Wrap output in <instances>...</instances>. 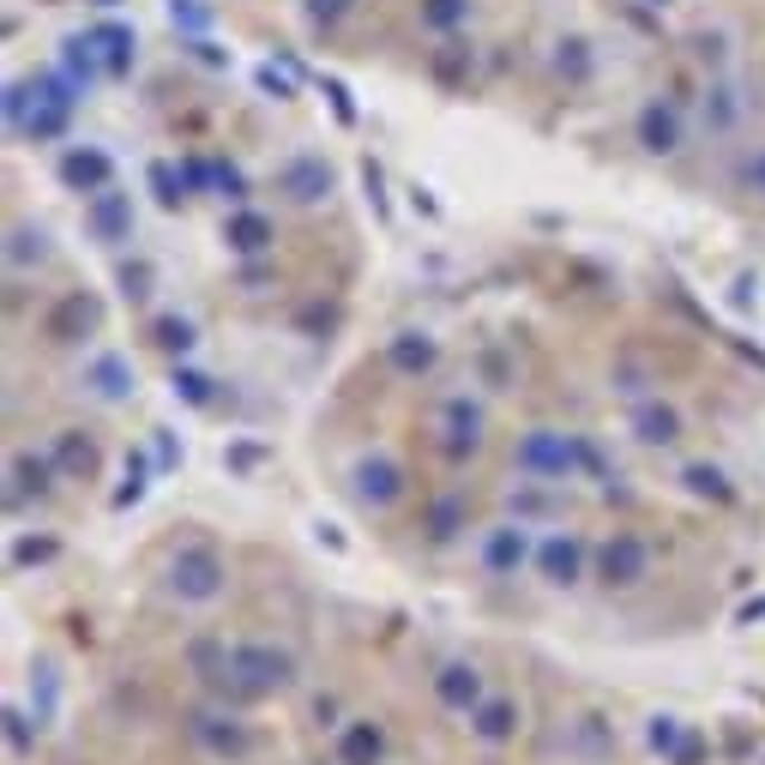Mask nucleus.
I'll return each mask as SVG.
<instances>
[{"instance_id":"obj_41","label":"nucleus","mask_w":765,"mask_h":765,"mask_svg":"<svg viewBox=\"0 0 765 765\" xmlns=\"http://www.w3.org/2000/svg\"><path fill=\"white\" fill-rule=\"evenodd\" d=\"M735 187L754 194V199H765V145H747V157L735 164Z\"/></svg>"},{"instance_id":"obj_40","label":"nucleus","mask_w":765,"mask_h":765,"mask_svg":"<svg viewBox=\"0 0 765 765\" xmlns=\"http://www.w3.org/2000/svg\"><path fill=\"white\" fill-rule=\"evenodd\" d=\"M115 277H121V296L127 302H151V284H157V266H151V259H121V272H115Z\"/></svg>"},{"instance_id":"obj_13","label":"nucleus","mask_w":765,"mask_h":765,"mask_svg":"<svg viewBox=\"0 0 765 765\" xmlns=\"http://www.w3.org/2000/svg\"><path fill=\"white\" fill-rule=\"evenodd\" d=\"M627 434L639 440V447L664 452V447H675V440L687 434V422H681V410H675L664 392H651V399H632V410H627Z\"/></svg>"},{"instance_id":"obj_3","label":"nucleus","mask_w":765,"mask_h":765,"mask_svg":"<svg viewBox=\"0 0 765 765\" xmlns=\"http://www.w3.org/2000/svg\"><path fill=\"white\" fill-rule=\"evenodd\" d=\"M182 729H187V742H194V754L212 759V765H254L259 754H266L259 724H247L242 705H224V699L182 712Z\"/></svg>"},{"instance_id":"obj_2","label":"nucleus","mask_w":765,"mask_h":765,"mask_svg":"<svg viewBox=\"0 0 765 765\" xmlns=\"http://www.w3.org/2000/svg\"><path fill=\"white\" fill-rule=\"evenodd\" d=\"M512 470L531 482H579V477H602V459L585 434H567V429H524L512 440Z\"/></svg>"},{"instance_id":"obj_51","label":"nucleus","mask_w":765,"mask_h":765,"mask_svg":"<svg viewBox=\"0 0 765 765\" xmlns=\"http://www.w3.org/2000/svg\"><path fill=\"white\" fill-rule=\"evenodd\" d=\"M7 742H12V754L31 747V724H24V712H7Z\"/></svg>"},{"instance_id":"obj_4","label":"nucleus","mask_w":765,"mask_h":765,"mask_svg":"<svg viewBox=\"0 0 765 765\" xmlns=\"http://www.w3.org/2000/svg\"><path fill=\"white\" fill-rule=\"evenodd\" d=\"M224 591H229V567L212 542H182V549H169V561H164V597L169 602H182V609H212Z\"/></svg>"},{"instance_id":"obj_7","label":"nucleus","mask_w":765,"mask_h":765,"mask_svg":"<svg viewBox=\"0 0 765 765\" xmlns=\"http://www.w3.org/2000/svg\"><path fill=\"white\" fill-rule=\"evenodd\" d=\"M477 567L489 572L494 585H507V579H519L524 567H537L531 524H524V519H494L489 531L477 537Z\"/></svg>"},{"instance_id":"obj_34","label":"nucleus","mask_w":765,"mask_h":765,"mask_svg":"<svg viewBox=\"0 0 765 765\" xmlns=\"http://www.w3.org/2000/svg\"><path fill=\"white\" fill-rule=\"evenodd\" d=\"M151 344L164 350V356L182 362L187 350L199 344V326H194V320H182V314H157V320H151Z\"/></svg>"},{"instance_id":"obj_33","label":"nucleus","mask_w":765,"mask_h":765,"mask_svg":"<svg viewBox=\"0 0 765 765\" xmlns=\"http://www.w3.org/2000/svg\"><path fill=\"white\" fill-rule=\"evenodd\" d=\"M555 482H531L524 477L519 489H507V519H524V524H537V519H549L555 512Z\"/></svg>"},{"instance_id":"obj_47","label":"nucleus","mask_w":765,"mask_h":765,"mask_svg":"<svg viewBox=\"0 0 765 765\" xmlns=\"http://www.w3.org/2000/svg\"><path fill=\"white\" fill-rule=\"evenodd\" d=\"M259 91L277 97V102H290V97H296V79H290V72H277V61H266V67H259Z\"/></svg>"},{"instance_id":"obj_50","label":"nucleus","mask_w":765,"mask_h":765,"mask_svg":"<svg viewBox=\"0 0 765 765\" xmlns=\"http://www.w3.org/2000/svg\"><path fill=\"white\" fill-rule=\"evenodd\" d=\"M362 182H367V199H374V212L386 217V194H380V187H386V182H380V164H374V157H367V164H362Z\"/></svg>"},{"instance_id":"obj_31","label":"nucleus","mask_w":765,"mask_h":765,"mask_svg":"<svg viewBox=\"0 0 765 765\" xmlns=\"http://www.w3.org/2000/svg\"><path fill=\"white\" fill-rule=\"evenodd\" d=\"M681 489L694 494V500H712V507H729L735 500V482H729V470H717V464H681Z\"/></svg>"},{"instance_id":"obj_52","label":"nucleus","mask_w":765,"mask_h":765,"mask_svg":"<svg viewBox=\"0 0 765 765\" xmlns=\"http://www.w3.org/2000/svg\"><path fill=\"white\" fill-rule=\"evenodd\" d=\"M326 97H332V109H337V121H356V109H350V91H344V85H337V79H326Z\"/></svg>"},{"instance_id":"obj_21","label":"nucleus","mask_w":765,"mask_h":765,"mask_svg":"<svg viewBox=\"0 0 765 765\" xmlns=\"http://www.w3.org/2000/svg\"><path fill=\"white\" fill-rule=\"evenodd\" d=\"M742 115H747L742 85H735L729 72H717V79L705 85V97H699V121H705V134H712V139H729L735 127H742Z\"/></svg>"},{"instance_id":"obj_17","label":"nucleus","mask_w":765,"mask_h":765,"mask_svg":"<svg viewBox=\"0 0 765 765\" xmlns=\"http://www.w3.org/2000/svg\"><path fill=\"white\" fill-rule=\"evenodd\" d=\"M434 699L447 705L452 717H470L482 699H489V681H482L477 664H464V657H452V664L434 669Z\"/></svg>"},{"instance_id":"obj_6","label":"nucleus","mask_w":765,"mask_h":765,"mask_svg":"<svg viewBox=\"0 0 765 765\" xmlns=\"http://www.w3.org/2000/svg\"><path fill=\"white\" fill-rule=\"evenodd\" d=\"M591 579L602 591H639L651 579V542L639 531H609L591 549Z\"/></svg>"},{"instance_id":"obj_22","label":"nucleus","mask_w":765,"mask_h":765,"mask_svg":"<svg viewBox=\"0 0 765 765\" xmlns=\"http://www.w3.org/2000/svg\"><path fill=\"white\" fill-rule=\"evenodd\" d=\"M7 500L12 507H24V500H49L55 494V482H61V470H55L49 452H12V464H7Z\"/></svg>"},{"instance_id":"obj_30","label":"nucleus","mask_w":765,"mask_h":765,"mask_svg":"<svg viewBox=\"0 0 765 765\" xmlns=\"http://www.w3.org/2000/svg\"><path fill=\"white\" fill-rule=\"evenodd\" d=\"M61 72H67L72 85H79V91H91L97 79H109V67H102V55H97L91 31H85V37H67V42H61Z\"/></svg>"},{"instance_id":"obj_38","label":"nucleus","mask_w":765,"mask_h":765,"mask_svg":"<svg viewBox=\"0 0 765 765\" xmlns=\"http://www.w3.org/2000/svg\"><path fill=\"white\" fill-rule=\"evenodd\" d=\"M164 12H169V24L182 37H205V31H212V19H217L212 0H164Z\"/></svg>"},{"instance_id":"obj_23","label":"nucleus","mask_w":765,"mask_h":765,"mask_svg":"<svg viewBox=\"0 0 765 765\" xmlns=\"http://www.w3.org/2000/svg\"><path fill=\"white\" fill-rule=\"evenodd\" d=\"M49 459H55V470H61V482H97L102 477V447L85 429H61V434H55Z\"/></svg>"},{"instance_id":"obj_28","label":"nucleus","mask_w":765,"mask_h":765,"mask_svg":"<svg viewBox=\"0 0 765 765\" xmlns=\"http://www.w3.org/2000/svg\"><path fill=\"white\" fill-rule=\"evenodd\" d=\"M49 229L42 224H12L7 229V272L19 277V272H37V266H49Z\"/></svg>"},{"instance_id":"obj_43","label":"nucleus","mask_w":765,"mask_h":765,"mask_svg":"<svg viewBox=\"0 0 765 765\" xmlns=\"http://www.w3.org/2000/svg\"><path fill=\"white\" fill-rule=\"evenodd\" d=\"M145 477H151V470H145V459L134 452V459H127V482H121V489H115V512L139 507V500H145Z\"/></svg>"},{"instance_id":"obj_18","label":"nucleus","mask_w":765,"mask_h":765,"mask_svg":"<svg viewBox=\"0 0 765 765\" xmlns=\"http://www.w3.org/2000/svg\"><path fill=\"white\" fill-rule=\"evenodd\" d=\"M85 392L102 404H127L139 392V374H134V362L121 356V350H97L91 362H85Z\"/></svg>"},{"instance_id":"obj_27","label":"nucleus","mask_w":765,"mask_h":765,"mask_svg":"<svg viewBox=\"0 0 765 765\" xmlns=\"http://www.w3.org/2000/svg\"><path fill=\"white\" fill-rule=\"evenodd\" d=\"M91 42H97L102 67H109V79H127V72L139 67V31H134V24L102 19V24H91Z\"/></svg>"},{"instance_id":"obj_11","label":"nucleus","mask_w":765,"mask_h":765,"mask_svg":"<svg viewBox=\"0 0 765 765\" xmlns=\"http://www.w3.org/2000/svg\"><path fill=\"white\" fill-rule=\"evenodd\" d=\"M537 579L555 585V591H572V585L591 579V542L579 531H549L537 537Z\"/></svg>"},{"instance_id":"obj_44","label":"nucleus","mask_w":765,"mask_h":765,"mask_svg":"<svg viewBox=\"0 0 765 765\" xmlns=\"http://www.w3.org/2000/svg\"><path fill=\"white\" fill-rule=\"evenodd\" d=\"M694 55L705 67H724L729 61V31H694Z\"/></svg>"},{"instance_id":"obj_8","label":"nucleus","mask_w":765,"mask_h":765,"mask_svg":"<svg viewBox=\"0 0 765 765\" xmlns=\"http://www.w3.org/2000/svg\"><path fill=\"white\" fill-rule=\"evenodd\" d=\"M272 187H277V199H284V205L314 212V205H326V199L337 194V169H332L320 151H296V157H284V164H277Z\"/></svg>"},{"instance_id":"obj_24","label":"nucleus","mask_w":765,"mask_h":765,"mask_svg":"<svg viewBox=\"0 0 765 765\" xmlns=\"http://www.w3.org/2000/svg\"><path fill=\"white\" fill-rule=\"evenodd\" d=\"M380 759H386V724H374V717H350V724H337L332 765H380Z\"/></svg>"},{"instance_id":"obj_1","label":"nucleus","mask_w":765,"mask_h":765,"mask_svg":"<svg viewBox=\"0 0 765 765\" xmlns=\"http://www.w3.org/2000/svg\"><path fill=\"white\" fill-rule=\"evenodd\" d=\"M187 664L205 687H212L224 705H266L277 694L302 681V664L290 645H272V639H194L187 645Z\"/></svg>"},{"instance_id":"obj_29","label":"nucleus","mask_w":765,"mask_h":765,"mask_svg":"<svg viewBox=\"0 0 765 765\" xmlns=\"http://www.w3.org/2000/svg\"><path fill=\"white\" fill-rule=\"evenodd\" d=\"M429 72H434V85L459 91V85H470V72H477V49L459 37H440V49L429 55Z\"/></svg>"},{"instance_id":"obj_45","label":"nucleus","mask_w":765,"mask_h":765,"mask_svg":"<svg viewBox=\"0 0 765 765\" xmlns=\"http://www.w3.org/2000/svg\"><path fill=\"white\" fill-rule=\"evenodd\" d=\"M31 79H12L7 85V127H12V134H19V127H24V115H31Z\"/></svg>"},{"instance_id":"obj_25","label":"nucleus","mask_w":765,"mask_h":765,"mask_svg":"<svg viewBox=\"0 0 765 765\" xmlns=\"http://www.w3.org/2000/svg\"><path fill=\"white\" fill-rule=\"evenodd\" d=\"M519 724H524V712H519V699H507V694H489L477 712H470V735H477L482 747L519 742Z\"/></svg>"},{"instance_id":"obj_54","label":"nucleus","mask_w":765,"mask_h":765,"mask_svg":"<svg viewBox=\"0 0 765 765\" xmlns=\"http://www.w3.org/2000/svg\"><path fill=\"white\" fill-rule=\"evenodd\" d=\"M639 7H657V12H664V7H675V0H639Z\"/></svg>"},{"instance_id":"obj_10","label":"nucleus","mask_w":765,"mask_h":765,"mask_svg":"<svg viewBox=\"0 0 765 765\" xmlns=\"http://www.w3.org/2000/svg\"><path fill=\"white\" fill-rule=\"evenodd\" d=\"M632 139H639L645 157H675L687 145V109L675 97H645L639 115H632Z\"/></svg>"},{"instance_id":"obj_15","label":"nucleus","mask_w":765,"mask_h":765,"mask_svg":"<svg viewBox=\"0 0 765 765\" xmlns=\"http://www.w3.org/2000/svg\"><path fill=\"white\" fill-rule=\"evenodd\" d=\"M85 229H91V242H102V247H127L134 242V194H121V187L91 194L85 199Z\"/></svg>"},{"instance_id":"obj_36","label":"nucleus","mask_w":765,"mask_h":765,"mask_svg":"<svg viewBox=\"0 0 765 765\" xmlns=\"http://www.w3.org/2000/svg\"><path fill=\"white\" fill-rule=\"evenodd\" d=\"M145 182H151V199L164 205V212H182V199H187V175H182V164L157 157V164L145 169Z\"/></svg>"},{"instance_id":"obj_46","label":"nucleus","mask_w":765,"mask_h":765,"mask_svg":"<svg viewBox=\"0 0 765 765\" xmlns=\"http://www.w3.org/2000/svg\"><path fill=\"white\" fill-rule=\"evenodd\" d=\"M37 561H55V542L49 537H19V542H12V567H37Z\"/></svg>"},{"instance_id":"obj_32","label":"nucleus","mask_w":765,"mask_h":765,"mask_svg":"<svg viewBox=\"0 0 765 765\" xmlns=\"http://www.w3.org/2000/svg\"><path fill=\"white\" fill-rule=\"evenodd\" d=\"M416 19L429 37H459L470 24V0H416Z\"/></svg>"},{"instance_id":"obj_37","label":"nucleus","mask_w":765,"mask_h":765,"mask_svg":"<svg viewBox=\"0 0 765 765\" xmlns=\"http://www.w3.org/2000/svg\"><path fill=\"white\" fill-rule=\"evenodd\" d=\"M591 42H585V37H561V42H555V72H561V79L567 85H591Z\"/></svg>"},{"instance_id":"obj_14","label":"nucleus","mask_w":765,"mask_h":765,"mask_svg":"<svg viewBox=\"0 0 765 765\" xmlns=\"http://www.w3.org/2000/svg\"><path fill=\"white\" fill-rule=\"evenodd\" d=\"M55 175H61L67 194L91 199V194H102V187H115V157L102 151V145H67L61 164H55Z\"/></svg>"},{"instance_id":"obj_48","label":"nucleus","mask_w":765,"mask_h":765,"mask_svg":"<svg viewBox=\"0 0 765 765\" xmlns=\"http://www.w3.org/2000/svg\"><path fill=\"white\" fill-rule=\"evenodd\" d=\"M182 49H187V55H194V61H199V67H229V55H224V49H217V42H212V37H187V42H182Z\"/></svg>"},{"instance_id":"obj_53","label":"nucleus","mask_w":765,"mask_h":765,"mask_svg":"<svg viewBox=\"0 0 765 765\" xmlns=\"http://www.w3.org/2000/svg\"><path fill=\"white\" fill-rule=\"evenodd\" d=\"M742 621H765V597H759V602H747V609H742Z\"/></svg>"},{"instance_id":"obj_42","label":"nucleus","mask_w":765,"mask_h":765,"mask_svg":"<svg viewBox=\"0 0 765 765\" xmlns=\"http://www.w3.org/2000/svg\"><path fill=\"white\" fill-rule=\"evenodd\" d=\"M212 194L229 199V205H242L247 199V175L235 169V164H224V157H212Z\"/></svg>"},{"instance_id":"obj_26","label":"nucleus","mask_w":765,"mask_h":765,"mask_svg":"<svg viewBox=\"0 0 765 765\" xmlns=\"http://www.w3.org/2000/svg\"><path fill=\"white\" fill-rule=\"evenodd\" d=\"M645 742H651V754H664L669 765H699L705 759V742L681 724V717H669V712L645 724Z\"/></svg>"},{"instance_id":"obj_39","label":"nucleus","mask_w":765,"mask_h":765,"mask_svg":"<svg viewBox=\"0 0 765 765\" xmlns=\"http://www.w3.org/2000/svg\"><path fill=\"white\" fill-rule=\"evenodd\" d=\"M356 7L362 0H302V19H307V31H337L344 19H356Z\"/></svg>"},{"instance_id":"obj_35","label":"nucleus","mask_w":765,"mask_h":765,"mask_svg":"<svg viewBox=\"0 0 765 765\" xmlns=\"http://www.w3.org/2000/svg\"><path fill=\"white\" fill-rule=\"evenodd\" d=\"M169 392H175L187 410H212V404H217V380L199 374V367H182V362H175V374H169Z\"/></svg>"},{"instance_id":"obj_49","label":"nucleus","mask_w":765,"mask_h":765,"mask_svg":"<svg viewBox=\"0 0 765 765\" xmlns=\"http://www.w3.org/2000/svg\"><path fill=\"white\" fill-rule=\"evenodd\" d=\"M182 175H187V194H212V157H187Z\"/></svg>"},{"instance_id":"obj_9","label":"nucleus","mask_w":765,"mask_h":765,"mask_svg":"<svg viewBox=\"0 0 765 765\" xmlns=\"http://www.w3.org/2000/svg\"><path fill=\"white\" fill-rule=\"evenodd\" d=\"M350 494H356L362 512H392L410 494V477L392 452H362V459L350 464Z\"/></svg>"},{"instance_id":"obj_5","label":"nucleus","mask_w":765,"mask_h":765,"mask_svg":"<svg viewBox=\"0 0 765 765\" xmlns=\"http://www.w3.org/2000/svg\"><path fill=\"white\" fill-rule=\"evenodd\" d=\"M434 447L447 464H470L482 447H489V404L470 399V392H452V399H440L434 410Z\"/></svg>"},{"instance_id":"obj_12","label":"nucleus","mask_w":765,"mask_h":765,"mask_svg":"<svg viewBox=\"0 0 765 765\" xmlns=\"http://www.w3.org/2000/svg\"><path fill=\"white\" fill-rule=\"evenodd\" d=\"M97 332H102V302L91 290H67V296L42 314V337H49V344H85V337H97Z\"/></svg>"},{"instance_id":"obj_19","label":"nucleus","mask_w":765,"mask_h":765,"mask_svg":"<svg viewBox=\"0 0 765 765\" xmlns=\"http://www.w3.org/2000/svg\"><path fill=\"white\" fill-rule=\"evenodd\" d=\"M224 247L235 259H259L277 247V224L266 212H254V205H235V212L224 217Z\"/></svg>"},{"instance_id":"obj_16","label":"nucleus","mask_w":765,"mask_h":765,"mask_svg":"<svg viewBox=\"0 0 765 765\" xmlns=\"http://www.w3.org/2000/svg\"><path fill=\"white\" fill-rule=\"evenodd\" d=\"M386 367L399 380H429L440 367V337L429 326H399L386 337Z\"/></svg>"},{"instance_id":"obj_20","label":"nucleus","mask_w":765,"mask_h":765,"mask_svg":"<svg viewBox=\"0 0 765 765\" xmlns=\"http://www.w3.org/2000/svg\"><path fill=\"white\" fill-rule=\"evenodd\" d=\"M464 531H470V500L459 489H440L429 507H422V542H429V549H452Z\"/></svg>"}]
</instances>
